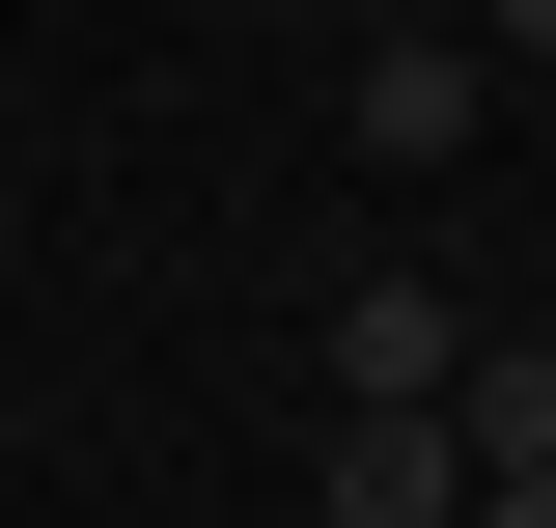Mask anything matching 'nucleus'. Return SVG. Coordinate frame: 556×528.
Instances as JSON below:
<instances>
[{"label":"nucleus","instance_id":"obj_1","mask_svg":"<svg viewBox=\"0 0 556 528\" xmlns=\"http://www.w3.org/2000/svg\"><path fill=\"white\" fill-rule=\"evenodd\" d=\"M473 390V306L445 278H334V417H445Z\"/></svg>","mask_w":556,"mask_h":528},{"label":"nucleus","instance_id":"obj_2","mask_svg":"<svg viewBox=\"0 0 556 528\" xmlns=\"http://www.w3.org/2000/svg\"><path fill=\"white\" fill-rule=\"evenodd\" d=\"M334 139H362V167H473V28H390Z\"/></svg>","mask_w":556,"mask_h":528},{"label":"nucleus","instance_id":"obj_3","mask_svg":"<svg viewBox=\"0 0 556 528\" xmlns=\"http://www.w3.org/2000/svg\"><path fill=\"white\" fill-rule=\"evenodd\" d=\"M306 501H334V528H473V445H445V417H334Z\"/></svg>","mask_w":556,"mask_h":528},{"label":"nucleus","instance_id":"obj_4","mask_svg":"<svg viewBox=\"0 0 556 528\" xmlns=\"http://www.w3.org/2000/svg\"><path fill=\"white\" fill-rule=\"evenodd\" d=\"M445 445H473V473H556V334H529V362H473V390H445Z\"/></svg>","mask_w":556,"mask_h":528},{"label":"nucleus","instance_id":"obj_5","mask_svg":"<svg viewBox=\"0 0 556 528\" xmlns=\"http://www.w3.org/2000/svg\"><path fill=\"white\" fill-rule=\"evenodd\" d=\"M473 528H556V473H473Z\"/></svg>","mask_w":556,"mask_h":528},{"label":"nucleus","instance_id":"obj_6","mask_svg":"<svg viewBox=\"0 0 556 528\" xmlns=\"http://www.w3.org/2000/svg\"><path fill=\"white\" fill-rule=\"evenodd\" d=\"M501 56H556V0H501Z\"/></svg>","mask_w":556,"mask_h":528}]
</instances>
